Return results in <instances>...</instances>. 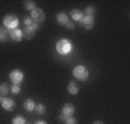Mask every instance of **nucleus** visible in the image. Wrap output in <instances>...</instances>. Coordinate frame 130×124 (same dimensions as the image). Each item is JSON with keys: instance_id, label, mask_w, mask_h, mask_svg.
<instances>
[{"instance_id": "1", "label": "nucleus", "mask_w": 130, "mask_h": 124, "mask_svg": "<svg viewBox=\"0 0 130 124\" xmlns=\"http://www.w3.org/2000/svg\"><path fill=\"white\" fill-rule=\"evenodd\" d=\"M55 49H57V52L59 54H61V55H67V54H69L71 52V49H73V44L70 43L69 39H66V38L60 39L57 43V45H55Z\"/></svg>"}, {"instance_id": "2", "label": "nucleus", "mask_w": 130, "mask_h": 124, "mask_svg": "<svg viewBox=\"0 0 130 124\" xmlns=\"http://www.w3.org/2000/svg\"><path fill=\"white\" fill-rule=\"evenodd\" d=\"M4 27L5 29L12 30V29H16L19 25V19L15 14H7L3 20Z\"/></svg>"}, {"instance_id": "3", "label": "nucleus", "mask_w": 130, "mask_h": 124, "mask_svg": "<svg viewBox=\"0 0 130 124\" xmlns=\"http://www.w3.org/2000/svg\"><path fill=\"white\" fill-rule=\"evenodd\" d=\"M73 75L79 80H86L89 78V70L84 66H76L73 70Z\"/></svg>"}, {"instance_id": "4", "label": "nucleus", "mask_w": 130, "mask_h": 124, "mask_svg": "<svg viewBox=\"0 0 130 124\" xmlns=\"http://www.w3.org/2000/svg\"><path fill=\"white\" fill-rule=\"evenodd\" d=\"M39 29V24L36 22H34L31 25H29V27H25L24 30L22 31L23 33V38L27 39V40H29V39H31L32 37L35 36V32H36V30Z\"/></svg>"}, {"instance_id": "5", "label": "nucleus", "mask_w": 130, "mask_h": 124, "mask_svg": "<svg viewBox=\"0 0 130 124\" xmlns=\"http://www.w3.org/2000/svg\"><path fill=\"white\" fill-rule=\"evenodd\" d=\"M9 78L13 82V84H20L23 80V78H24V75H23V73L20 69H14V70L10 71Z\"/></svg>"}, {"instance_id": "6", "label": "nucleus", "mask_w": 130, "mask_h": 124, "mask_svg": "<svg viewBox=\"0 0 130 124\" xmlns=\"http://www.w3.org/2000/svg\"><path fill=\"white\" fill-rule=\"evenodd\" d=\"M31 17L34 20V22L36 23H39L43 22L45 20V14H44V10L40 9V8H35L34 10H31Z\"/></svg>"}, {"instance_id": "7", "label": "nucleus", "mask_w": 130, "mask_h": 124, "mask_svg": "<svg viewBox=\"0 0 130 124\" xmlns=\"http://www.w3.org/2000/svg\"><path fill=\"white\" fill-rule=\"evenodd\" d=\"M79 23H81L83 27H85V29L91 30L92 28L94 27V19H93V16H89V15H85V16H84L83 19L79 21Z\"/></svg>"}, {"instance_id": "8", "label": "nucleus", "mask_w": 130, "mask_h": 124, "mask_svg": "<svg viewBox=\"0 0 130 124\" xmlns=\"http://www.w3.org/2000/svg\"><path fill=\"white\" fill-rule=\"evenodd\" d=\"M1 106H3L4 109L8 110V112H12L13 109L15 108V101L13 99H10V98H3V100H1Z\"/></svg>"}, {"instance_id": "9", "label": "nucleus", "mask_w": 130, "mask_h": 124, "mask_svg": "<svg viewBox=\"0 0 130 124\" xmlns=\"http://www.w3.org/2000/svg\"><path fill=\"white\" fill-rule=\"evenodd\" d=\"M9 36L14 41H21L23 39V33L20 29H12L9 30Z\"/></svg>"}, {"instance_id": "10", "label": "nucleus", "mask_w": 130, "mask_h": 124, "mask_svg": "<svg viewBox=\"0 0 130 124\" xmlns=\"http://www.w3.org/2000/svg\"><path fill=\"white\" fill-rule=\"evenodd\" d=\"M68 92L70 93V94H73V95H75V94H77L78 93V91H79V86H78V84H77L75 80H71V82H69V84H68Z\"/></svg>"}, {"instance_id": "11", "label": "nucleus", "mask_w": 130, "mask_h": 124, "mask_svg": "<svg viewBox=\"0 0 130 124\" xmlns=\"http://www.w3.org/2000/svg\"><path fill=\"white\" fill-rule=\"evenodd\" d=\"M61 113H63L67 117H69V116H71V115H74V113H75V107H74L71 103H66V105L62 107Z\"/></svg>"}, {"instance_id": "12", "label": "nucleus", "mask_w": 130, "mask_h": 124, "mask_svg": "<svg viewBox=\"0 0 130 124\" xmlns=\"http://www.w3.org/2000/svg\"><path fill=\"white\" fill-rule=\"evenodd\" d=\"M57 21L60 25H66L67 23L69 22V17L66 13L61 12V13H59V14H57Z\"/></svg>"}, {"instance_id": "13", "label": "nucleus", "mask_w": 130, "mask_h": 124, "mask_svg": "<svg viewBox=\"0 0 130 124\" xmlns=\"http://www.w3.org/2000/svg\"><path fill=\"white\" fill-rule=\"evenodd\" d=\"M23 107H24V109L27 110V112H32V110H35V107H36V102L34 101V99H27L24 101V103H23Z\"/></svg>"}, {"instance_id": "14", "label": "nucleus", "mask_w": 130, "mask_h": 124, "mask_svg": "<svg viewBox=\"0 0 130 124\" xmlns=\"http://www.w3.org/2000/svg\"><path fill=\"white\" fill-rule=\"evenodd\" d=\"M70 16L73 17V20H75V21H81L84 17V13L82 12L81 9H71Z\"/></svg>"}, {"instance_id": "15", "label": "nucleus", "mask_w": 130, "mask_h": 124, "mask_svg": "<svg viewBox=\"0 0 130 124\" xmlns=\"http://www.w3.org/2000/svg\"><path fill=\"white\" fill-rule=\"evenodd\" d=\"M8 38H9V30L0 28V41L1 43H6L8 40Z\"/></svg>"}, {"instance_id": "16", "label": "nucleus", "mask_w": 130, "mask_h": 124, "mask_svg": "<svg viewBox=\"0 0 130 124\" xmlns=\"http://www.w3.org/2000/svg\"><path fill=\"white\" fill-rule=\"evenodd\" d=\"M9 93V86L7 83H1L0 84V97L5 98Z\"/></svg>"}, {"instance_id": "17", "label": "nucleus", "mask_w": 130, "mask_h": 124, "mask_svg": "<svg viewBox=\"0 0 130 124\" xmlns=\"http://www.w3.org/2000/svg\"><path fill=\"white\" fill-rule=\"evenodd\" d=\"M35 110H36V113L38 115H44L45 113H46V108H45V106L43 105V103H38V105H36Z\"/></svg>"}, {"instance_id": "18", "label": "nucleus", "mask_w": 130, "mask_h": 124, "mask_svg": "<svg viewBox=\"0 0 130 124\" xmlns=\"http://www.w3.org/2000/svg\"><path fill=\"white\" fill-rule=\"evenodd\" d=\"M13 124H27V121H25V118L23 116H21V115H19V116L14 117L12 121Z\"/></svg>"}, {"instance_id": "19", "label": "nucleus", "mask_w": 130, "mask_h": 124, "mask_svg": "<svg viewBox=\"0 0 130 124\" xmlns=\"http://www.w3.org/2000/svg\"><path fill=\"white\" fill-rule=\"evenodd\" d=\"M10 91H12L13 94H19V93L21 92L20 84H13V85L10 86Z\"/></svg>"}, {"instance_id": "20", "label": "nucleus", "mask_w": 130, "mask_h": 124, "mask_svg": "<svg viewBox=\"0 0 130 124\" xmlns=\"http://www.w3.org/2000/svg\"><path fill=\"white\" fill-rule=\"evenodd\" d=\"M24 7L28 10H34L36 8V4L34 1H24Z\"/></svg>"}, {"instance_id": "21", "label": "nucleus", "mask_w": 130, "mask_h": 124, "mask_svg": "<svg viewBox=\"0 0 130 124\" xmlns=\"http://www.w3.org/2000/svg\"><path fill=\"white\" fill-rule=\"evenodd\" d=\"M94 7L93 6H88V7L85 8V14L89 15V16H92V15L94 14Z\"/></svg>"}, {"instance_id": "22", "label": "nucleus", "mask_w": 130, "mask_h": 124, "mask_svg": "<svg viewBox=\"0 0 130 124\" xmlns=\"http://www.w3.org/2000/svg\"><path fill=\"white\" fill-rule=\"evenodd\" d=\"M77 123H78L77 119L75 118V117H73V116L67 117V119L64 121V124H77Z\"/></svg>"}, {"instance_id": "23", "label": "nucleus", "mask_w": 130, "mask_h": 124, "mask_svg": "<svg viewBox=\"0 0 130 124\" xmlns=\"http://www.w3.org/2000/svg\"><path fill=\"white\" fill-rule=\"evenodd\" d=\"M32 23H34V20L31 19V17H24V24H25V27H29V25H31Z\"/></svg>"}, {"instance_id": "24", "label": "nucleus", "mask_w": 130, "mask_h": 124, "mask_svg": "<svg viewBox=\"0 0 130 124\" xmlns=\"http://www.w3.org/2000/svg\"><path fill=\"white\" fill-rule=\"evenodd\" d=\"M59 119H60L61 122H63V123H64V121L67 119V116L63 114V113H60V114H59Z\"/></svg>"}, {"instance_id": "25", "label": "nucleus", "mask_w": 130, "mask_h": 124, "mask_svg": "<svg viewBox=\"0 0 130 124\" xmlns=\"http://www.w3.org/2000/svg\"><path fill=\"white\" fill-rule=\"evenodd\" d=\"M66 28H67V29H74V28H75V23H71V22H68V23H67V24H66Z\"/></svg>"}, {"instance_id": "26", "label": "nucleus", "mask_w": 130, "mask_h": 124, "mask_svg": "<svg viewBox=\"0 0 130 124\" xmlns=\"http://www.w3.org/2000/svg\"><path fill=\"white\" fill-rule=\"evenodd\" d=\"M35 124H47L45 121H43V119H39V121H36L35 122Z\"/></svg>"}, {"instance_id": "27", "label": "nucleus", "mask_w": 130, "mask_h": 124, "mask_svg": "<svg viewBox=\"0 0 130 124\" xmlns=\"http://www.w3.org/2000/svg\"><path fill=\"white\" fill-rule=\"evenodd\" d=\"M93 124H104V122H101V121H96V122H93Z\"/></svg>"}, {"instance_id": "28", "label": "nucleus", "mask_w": 130, "mask_h": 124, "mask_svg": "<svg viewBox=\"0 0 130 124\" xmlns=\"http://www.w3.org/2000/svg\"><path fill=\"white\" fill-rule=\"evenodd\" d=\"M1 100H3V97H0V103H1Z\"/></svg>"}]
</instances>
